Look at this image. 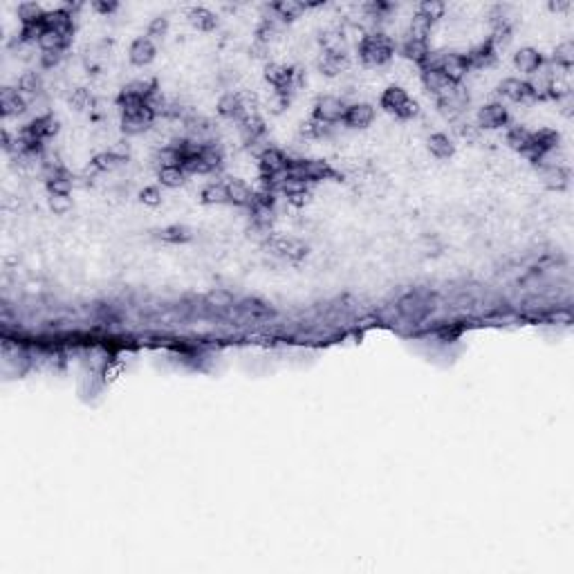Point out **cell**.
Listing matches in <instances>:
<instances>
[{
  "label": "cell",
  "instance_id": "1",
  "mask_svg": "<svg viewBox=\"0 0 574 574\" xmlns=\"http://www.w3.org/2000/svg\"><path fill=\"white\" fill-rule=\"evenodd\" d=\"M395 50H397L395 38L390 34H386L384 29H381V32H371V34H366V38L359 46V61L366 68L379 70L393 61Z\"/></svg>",
  "mask_w": 574,
  "mask_h": 574
},
{
  "label": "cell",
  "instance_id": "2",
  "mask_svg": "<svg viewBox=\"0 0 574 574\" xmlns=\"http://www.w3.org/2000/svg\"><path fill=\"white\" fill-rule=\"evenodd\" d=\"M379 104L388 115H393L395 119L410 122L420 115V104L415 99H410L408 92L402 85H388L379 97Z\"/></svg>",
  "mask_w": 574,
  "mask_h": 574
},
{
  "label": "cell",
  "instance_id": "3",
  "mask_svg": "<svg viewBox=\"0 0 574 574\" xmlns=\"http://www.w3.org/2000/svg\"><path fill=\"white\" fill-rule=\"evenodd\" d=\"M433 301L435 297L431 294V289H413L404 294L402 299H397V312H400L402 319H408V321H422L431 314L433 310Z\"/></svg>",
  "mask_w": 574,
  "mask_h": 574
},
{
  "label": "cell",
  "instance_id": "4",
  "mask_svg": "<svg viewBox=\"0 0 574 574\" xmlns=\"http://www.w3.org/2000/svg\"><path fill=\"white\" fill-rule=\"evenodd\" d=\"M348 104L344 97L336 95H321L314 106H312V119L321 122V124H330V126H339L344 124Z\"/></svg>",
  "mask_w": 574,
  "mask_h": 574
},
{
  "label": "cell",
  "instance_id": "5",
  "mask_svg": "<svg viewBox=\"0 0 574 574\" xmlns=\"http://www.w3.org/2000/svg\"><path fill=\"white\" fill-rule=\"evenodd\" d=\"M420 81L424 85V90L429 92L435 101H442V99L451 97L455 87L460 85V83L449 81L437 68H422L420 70Z\"/></svg>",
  "mask_w": 574,
  "mask_h": 574
},
{
  "label": "cell",
  "instance_id": "6",
  "mask_svg": "<svg viewBox=\"0 0 574 574\" xmlns=\"http://www.w3.org/2000/svg\"><path fill=\"white\" fill-rule=\"evenodd\" d=\"M480 130H498L509 126V110L503 101H491V104H484L476 112V122Z\"/></svg>",
  "mask_w": 574,
  "mask_h": 574
},
{
  "label": "cell",
  "instance_id": "7",
  "mask_svg": "<svg viewBox=\"0 0 574 574\" xmlns=\"http://www.w3.org/2000/svg\"><path fill=\"white\" fill-rule=\"evenodd\" d=\"M155 115L149 110V108H142L137 112H130V115H122L119 117V128L124 135L128 137H137V135H146L149 130H153L155 126Z\"/></svg>",
  "mask_w": 574,
  "mask_h": 574
},
{
  "label": "cell",
  "instance_id": "8",
  "mask_svg": "<svg viewBox=\"0 0 574 574\" xmlns=\"http://www.w3.org/2000/svg\"><path fill=\"white\" fill-rule=\"evenodd\" d=\"M216 112H218L220 117H223V119L231 122V124H238V122L243 119V117L249 115V110H247V106H245L243 95H240V92H233V90L225 92L223 97L218 99Z\"/></svg>",
  "mask_w": 574,
  "mask_h": 574
},
{
  "label": "cell",
  "instance_id": "9",
  "mask_svg": "<svg viewBox=\"0 0 574 574\" xmlns=\"http://www.w3.org/2000/svg\"><path fill=\"white\" fill-rule=\"evenodd\" d=\"M375 122V106L368 104V101H355V104H348L346 117H344V126L350 130H366L371 128Z\"/></svg>",
  "mask_w": 574,
  "mask_h": 574
},
{
  "label": "cell",
  "instance_id": "10",
  "mask_svg": "<svg viewBox=\"0 0 574 574\" xmlns=\"http://www.w3.org/2000/svg\"><path fill=\"white\" fill-rule=\"evenodd\" d=\"M498 97L509 101V104H532L534 97L529 92L527 81L519 77H507L498 83Z\"/></svg>",
  "mask_w": 574,
  "mask_h": 574
},
{
  "label": "cell",
  "instance_id": "11",
  "mask_svg": "<svg viewBox=\"0 0 574 574\" xmlns=\"http://www.w3.org/2000/svg\"><path fill=\"white\" fill-rule=\"evenodd\" d=\"M155 56H157V46H155V41H151L149 36H137L128 48L130 65L146 68V65H151L155 61Z\"/></svg>",
  "mask_w": 574,
  "mask_h": 574
},
{
  "label": "cell",
  "instance_id": "12",
  "mask_svg": "<svg viewBox=\"0 0 574 574\" xmlns=\"http://www.w3.org/2000/svg\"><path fill=\"white\" fill-rule=\"evenodd\" d=\"M0 112H3L5 119H9V117H21L29 112V101L18 92V87L5 85L3 90H0Z\"/></svg>",
  "mask_w": 574,
  "mask_h": 574
},
{
  "label": "cell",
  "instance_id": "13",
  "mask_svg": "<svg viewBox=\"0 0 574 574\" xmlns=\"http://www.w3.org/2000/svg\"><path fill=\"white\" fill-rule=\"evenodd\" d=\"M464 56H467V61H469L471 72H474V70H487V68H491L496 63V58H498V52H496V48L489 43V38H484L482 43H478V46L467 50Z\"/></svg>",
  "mask_w": 574,
  "mask_h": 574
},
{
  "label": "cell",
  "instance_id": "14",
  "mask_svg": "<svg viewBox=\"0 0 574 574\" xmlns=\"http://www.w3.org/2000/svg\"><path fill=\"white\" fill-rule=\"evenodd\" d=\"M43 23H46L48 29H54V32H58V34L65 36V38H70V41H72V36H75L77 18L72 16V14H68L63 7L48 11V14H46V21H43Z\"/></svg>",
  "mask_w": 574,
  "mask_h": 574
},
{
  "label": "cell",
  "instance_id": "15",
  "mask_svg": "<svg viewBox=\"0 0 574 574\" xmlns=\"http://www.w3.org/2000/svg\"><path fill=\"white\" fill-rule=\"evenodd\" d=\"M16 87L27 101H34V99L46 95V79H43L41 72L29 70V72H23V75L18 77Z\"/></svg>",
  "mask_w": 574,
  "mask_h": 574
},
{
  "label": "cell",
  "instance_id": "16",
  "mask_svg": "<svg viewBox=\"0 0 574 574\" xmlns=\"http://www.w3.org/2000/svg\"><path fill=\"white\" fill-rule=\"evenodd\" d=\"M538 180L550 191H565L570 186L568 166H538Z\"/></svg>",
  "mask_w": 574,
  "mask_h": 574
},
{
  "label": "cell",
  "instance_id": "17",
  "mask_svg": "<svg viewBox=\"0 0 574 574\" xmlns=\"http://www.w3.org/2000/svg\"><path fill=\"white\" fill-rule=\"evenodd\" d=\"M227 198L231 207H240V209H249V204L254 202V191L245 180L238 178H229L227 182Z\"/></svg>",
  "mask_w": 574,
  "mask_h": 574
},
{
  "label": "cell",
  "instance_id": "18",
  "mask_svg": "<svg viewBox=\"0 0 574 574\" xmlns=\"http://www.w3.org/2000/svg\"><path fill=\"white\" fill-rule=\"evenodd\" d=\"M546 63V56H543L536 48H521L514 54V65L519 72H523L525 77H532L534 72Z\"/></svg>",
  "mask_w": 574,
  "mask_h": 574
},
{
  "label": "cell",
  "instance_id": "19",
  "mask_svg": "<svg viewBox=\"0 0 574 574\" xmlns=\"http://www.w3.org/2000/svg\"><path fill=\"white\" fill-rule=\"evenodd\" d=\"M402 54H404L406 61H410V63L418 65V68H424L426 61H429V54H431V43L415 41V38H404Z\"/></svg>",
  "mask_w": 574,
  "mask_h": 574
},
{
  "label": "cell",
  "instance_id": "20",
  "mask_svg": "<svg viewBox=\"0 0 574 574\" xmlns=\"http://www.w3.org/2000/svg\"><path fill=\"white\" fill-rule=\"evenodd\" d=\"M505 142L509 144V149H514V151H519L521 155H529V151H532V144H534V139H532V130L529 128H525V126H509L507 128V135H505Z\"/></svg>",
  "mask_w": 574,
  "mask_h": 574
},
{
  "label": "cell",
  "instance_id": "21",
  "mask_svg": "<svg viewBox=\"0 0 574 574\" xmlns=\"http://www.w3.org/2000/svg\"><path fill=\"white\" fill-rule=\"evenodd\" d=\"M317 68L323 77H341L346 75V72L350 70V61H348V56H332V54H323L317 58Z\"/></svg>",
  "mask_w": 574,
  "mask_h": 574
},
{
  "label": "cell",
  "instance_id": "22",
  "mask_svg": "<svg viewBox=\"0 0 574 574\" xmlns=\"http://www.w3.org/2000/svg\"><path fill=\"white\" fill-rule=\"evenodd\" d=\"M68 104L75 108L77 112H95L97 110V104H99V99L95 97V92L90 90V87H72L70 95H68Z\"/></svg>",
  "mask_w": 574,
  "mask_h": 574
},
{
  "label": "cell",
  "instance_id": "23",
  "mask_svg": "<svg viewBox=\"0 0 574 574\" xmlns=\"http://www.w3.org/2000/svg\"><path fill=\"white\" fill-rule=\"evenodd\" d=\"M426 149L435 159H451L455 155V144L447 132H433L426 139Z\"/></svg>",
  "mask_w": 574,
  "mask_h": 574
},
{
  "label": "cell",
  "instance_id": "24",
  "mask_svg": "<svg viewBox=\"0 0 574 574\" xmlns=\"http://www.w3.org/2000/svg\"><path fill=\"white\" fill-rule=\"evenodd\" d=\"M186 21L191 27H196L198 32H213L218 27V16L207 7H191L186 11Z\"/></svg>",
  "mask_w": 574,
  "mask_h": 574
},
{
  "label": "cell",
  "instance_id": "25",
  "mask_svg": "<svg viewBox=\"0 0 574 574\" xmlns=\"http://www.w3.org/2000/svg\"><path fill=\"white\" fill-rule=\"evenodd\" d=\"M202 305L207 307L211 312H218V314H225V312H231L233 310V294L227 292V289H213L209 292L207 297L202 299Z\"/></svg>",
  "mask_w": 574,
  "mask_h": 574
},
{
  "label": "cell",
  "instance_id": "26",
  "mask_svg": "<svg viewBox=\"0 0 574 574\" xmlns=\"http://www.w3.org/2000/svg\"><path fill=\"white\" fill-rule=\"evenodd\" d=\"M188 180L186 171L180 164H171V166H161L157 169V182L166 188H180Z\"/></svg>",
  "mask_w": 574,
  "mask_h": 574
},
{
  "label": "cell",
  "instance_id": "27",
  "mask_svg": "<svg viewBox=\"0 0 574 574\" xmlns=\"http://www.w3.org/2000/svg\"><path fill=\"white\" fill-rule=\"evenodd\" d=\"M200 200L202 204H209V207H223V204H229L227 198V184L225 182H209L200 191Z\"/></svg>",
  "mask_w": 574,
  "mask_h": 574
},
{
  "label": "cell",
  "instance_id": "28",
  "mask_svg": "<svg viewBox=\"0 0 574 574\" xmlns=\"http://www.w3.org/2000/svg\"><path fill=\"white\" fill-rule=\"evenodd\" d=\"M68 46H70V38L61 36L58 32H54V29H46V32H43V36L38 38V43H36V48L43 54H54V52H61L63 54L68 50Z\"/></svg>",
  "mask_w": 574,
  "mask_h": 574
},
{
  "label": "cell",
  "instance_id": "29",
  "mask_svg": "<svg viewBox=\"0 0 574 574\" xmlns=\"http://www.w3.org/2000/svg\"><path fill=\"white\" fill-rule=\"evenodd\" d=\"M272 9L276 11V16L281 18L285 25L301 18L303 14L307 11L305 3H297V0H281V3H272Z\"/></svg>",
  "mask_w": 574,
  "mask_h": 574
},
{
  "label": "cell",
  "instance_id": "30",
  "mask_svg": "<svg viewBox=\"0 0 574 574\" xmlns=\"http://www.w3.org/2000/svg\"><path fill=\"white\" fill-rule=\"evenodd\" d=\"M46 14H48V11L43 9L41 5H36V3H21V5L16 7V16H18V21H21V27L43 23V21H46Z\"/></svg>",
  "mask_w": 574,
  "mask_h": 574
},
{
  "label": "cell",
  "instance_id": "31",
  "mask_svg": "<svg viewBox=\"0 0 574 574\" xmlns=\"http://www.w3.org/2000/svg\"><path fill=\"white\" fill-rule=\"evenodd\" d=\"M159 233V240L161 243H169V245H182V243H188L193 238V233L186 225H171V227H164Z\"/></svg>",
  "mask_w": 574,
  "mask_h": 574
},
{
  "label": "cell",
  "instance_id": "32",
  "mask_svg": "<svg viewBox=\"0 0 574 574\" xmlns=\"http://www.w3.org/2000/svg\"><path fill=\"white\" fill-rule=\"evenodd\" d=\"M550 61L556 63L558 68H563V70H572V65H574V43L572 41L558 43V46L554 48V54H552Z\"/></svg>",
  "mask_w": 574,
  "mask_h": 574
},
{
  "label": "cell",
  "instance_id": "33",
  "mask_svg": "<svg viewBox=\"0 0 574 574\" xmlns=\"http://www.w3.org/2000/svg\"><path fill=\"white\" fill-rule=\"evenodd\" d=\"M418 14H422L424 18H429V21H440V18H445V14H447V5L445 3H440V0H424V3L418 5L415 9Z\"/></svg>",
  "mask_w": 574,
  "mask_h": 574
},
{
  "label": "cell",
  "instance_id": "34",
  "mask_svg": "<svg viewBox=\"0 0 574 574\" xmlns=\"http://www.w3.org/2000/svg\"><path fill=\"white\" fill-rule=\"evenodd\" d=\"M292 104V97L283 95V92H278V90H272L270 97H267V110L272 115H283Z\"/></svg>",
  "mask_w": 574,
  "mask_h": 574
},
{
  "label": "cell",
  "instance_id": "35",
  "mask_svg": "<svg viewBox=\"0 0 574 574\" xmlns=\"http://www.w3.org/2000/svg\"><path fill=\"white\" fill-rule=\"evenodd\" d=\"M169 27H171V23H169L166 16H157V18H153V21L149 23V38H151V41H161V38H164V36L169 34Z\"/></svg>",
  "mask_w": 574,
  "mask_h": 574
},
{
  "label": "cell",
  "instance_id": "36",
  "mask_svg": "<svg viewBox=\"0 0 574 574\" xmlns=\"http://www.w3.org/2000/svg\"><path fill=\"white\" fill-rule=\"evenodd\" d=\"M139 200H142V204H146V207H159L164 196H161L159 186H144L139 191Z\"/></svg>",
  "mask_w": 574,
  "mask_h": 574
},
{
  "label": "cell",
  "instance_id": "37",
  "mask_svg": "<svg viewBox=\"0 0 574 574\" xmlns=\"http://www.w3.org/2000/svg\"><path fill=\"white\" fill-rule=\"evenodd\" d=\"M48 204H50L54 216H65L72 211V198L70 196H50Z\"/></svg>",
  "mask_w": 574,
  "mask_h": 574
},
{
  "label": "cell",
  "instance_id": "38",
  "mask_svg": "<svg viewBox=\"0 0 574 574\" xmlns=\"http://www.w3.org/2000/svg\"><path fill=\"white\" fill-rule=\"evenodd\" d=\"M556 106L565 117H572V112H574V92H568L561 99H556Z\"/></svg>",
  "mask_w": 574,
  "mask_h": 574
},
{
  "label": "cell",
  "instance_id": "39",
  "mask_svg": "<svg viewBox=\"0 0 574 574\" xmlns=\"http://www.w3.org/2000/svg\"><path fill=\"white\" fill-rule=\"evenodd\" d=\"M92 7H95L99 14H104V18L112 16V14H115L117 9H119V5H117V3H95Z\"/></svg>",
  "mask_w": 574,
  "mask_h": 574
},
{
  "label": "cell",
  "instance_id": "40",
  "mask_svg": "<svg viewBox=\"0 0 574 574\" xmlns=\"http://www.w3.org/2000/svg\"><path fill=\"white\" fill-rule=\"evenodd\" d=\"M550 9L552 11H570L572 3H568V0H563V3H550Z\"/></svg>",
  "mask_w": 574,
  "mask_h": 574
}]
</instances>
